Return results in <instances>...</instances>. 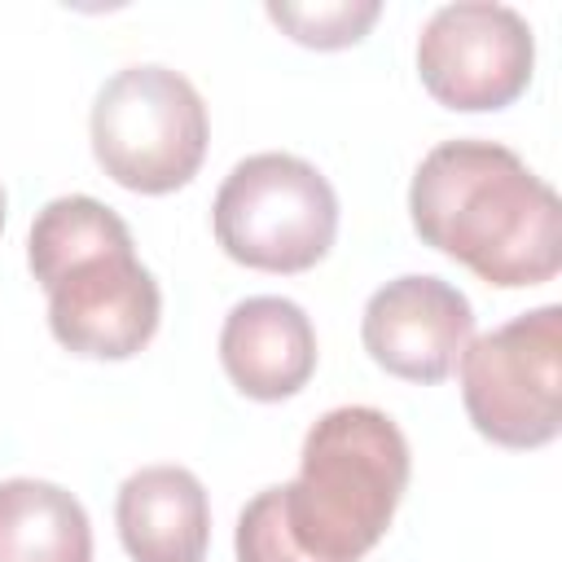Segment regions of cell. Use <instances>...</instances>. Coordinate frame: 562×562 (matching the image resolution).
<instances>
[{
  "label": "cell",
  "instance_id": "obj_1",
  "mask_svg": "<svg viewBox=\"0 0 562 562\" xmlns=\"http://www.w3.org/2000/svg\"><path fill=\"white\" fill-rule=\"evenodd\" d=\"M408 215L426 246L452 255L487 285L522 290L562 268L558 193L496 140L435 145L408 184Z\"/></svg>",
  "mask_w": 562,
  "mask_h": 562
},
{
  "label": "cell",
  "instance_id": "obj_2",
  "mask_svg": "<svg viewBox=\"0 0 562 562\" xmlns=\"http://www.w3.org/2000/svg\"><path fill=\"white\" fill-rule=\"evenodd\" d=\"M26 263L48 290L53 338L88 360H127L154 334L162 294L136 259L132 228L88 193L53 198L26 237Z\"/></svg>",
  "mask_w": 562,
  "mask_h": 562
},
{
  "label": "cell",
  "instance_id": "obj_3",
  "mask_svg": "<svg viewBox=\"0 0 562 562\" xmlns=\"http://www.w3.org/2000/svg\"><path fill=\"white\" fill-rule=\"evenodd\" d=\"M404 487V430L382 408L342 404L312 422L299 479L277 487V509L312 562H360L386 536Z\"/></svg>",
  "mask_w": 562,
  "mask_h": 562
},
{
  "label": "cell",
  "instance_id": "obj_4",
  "mask_svg": "<svg viewBox=\"0 0 562 562\" xmlns=\"http://www.w3.org/2000/svg\"><path fill=\"white\" fill-rule=\"evenodd\" d=\"M92 154L132 193H171L206 158V105L198 88L158 61L114 70L92 101Z\"/></svg>",
  "mask_w": 562,
  "mask_h": 562
},
{
  "label": "cell",
  "instance_id": "obj_5",
  "mask_svg": "<svg viewBox=\"0 0 562 562\" xmlns=\"http://www.w3.org/2000/svg\"><path fill=\"white\" fill-rule=\"evenodd\" d=\"M211 224L228 259L259 272H307L338 237V193L307 158L268 149L224 176Z\"/></svg>",
  "mask_w": 562,
  "mask_h": 562
},
{
  "label": "cell",
  "instance_id": "obj_6",
  "mask_svg": "<svg viewBox=\"0 0 562 562\" xmlns=\"http://www.w3.org/2000/svg\"><path fill=\"white\" fill-rule=\"evenodd\" d=\"M461 400L501 448H544L562 430V307L544 303L461 351Z\"/></svg>",
  "mask_w": 562,
  "mask_h": 562
},
{
  "label": "cell",
  "instance_id": "obj_7",
  "mask_svg": "<svg viewBox=\"0 0 562 562\" xmlns=\"http://www.w3.org/2000/svg\"><path fill=\"white\" fill-rule=\"evenodd\" d=\"M536 40L518 9L496 0H457L426 18L417 35V75L448 110H501L531 83Z\"/></svg>",
  "mask_w": 562,
  "mask_h": 562
},
{
  "label": "cell",
  "instance_id": "obj_8",
  "mask_svg": "<svg viewBox=\"0 0 562 562\" xmlns=\"http://www.w3.org/2000/svg\"><path fill=\"white\" fill-rule=\"evenodd\" d=\"M474 334L470 299L426 272H408L369 294L360 338L373 364L404 382H443Z\"/></svg>",
  "mask_w": 562,
  "mask_h": 562
},
{
  "label": "cell",
  "instance_id": "obj_9",
  "mask_svg": "<svg viewBox=\"0 0 562 562\" xmlns=\"http://www.w3.org/2000/svg\"><path fill=\"white\" fill-rule=\"evenodd\" d=\"M220 360L241 395L272 404L307 386L316 369V329L294 299L255 294L224 316Z\"/></svg>",
  "mask_w": 562,
  "mask_h": 562
},
{
  "label": "cell",
  "instance_id": "obj_10",
  "mask_svg": "<svg viewBox=\"0 0 562 562\" xmlns=\"http://www.w3.org/2000/svg\"><path fill=\"white\" fill-rule=\"evenodd\" d=\"M114 522L132 562H202L211 544L206 487L184 465H145L127 474Z\"/></svg>",
  "mask_w": 562,
  "mask_h": 562
},
{
  "label": "cell",
  "instance_id": "obj_11",
  "mask_svg": "<svg viewBox=\"0 0 562 562\" xmlns=\"http://www.w3.org/2000/svg\"><path fill=\"white\" fill-rule=\"evenodd\" d=\"M0 562H92L83 505L44 479L0 483Z\"/></svg>",
  "mask_w": 562,
  "mask_h": 562
},
{
  "label": "cell",
  "instance_id": "obj_12",
  "mask_svg": "<svg viewBox=\"0 0 562 562\" xmlns=\"http://www.w3.org/2000/svg\"><path fill=\"white\" fill-rule=\"evenodd\" d=\"M378 0H329V4H268V18L307 48H347L360 44L364 31L378 22Z\"/></svg>",
  "mask_w": 562,
  "mask_h": 562
},
{
  "label": "cell",
  "instance_id": "obj_13",
  "mask_svg": "<svg viewBox=\"0 0 562 562\" xmlns=\"http://www.w3.org/2000/svg\"><path fill=\"white\" fill-rule=\"evenodd\" d=\"M237 562H312L285 531L277 509V487H263L246 501L237 518Z\"/></svg>",
  "mask_w": 562,
  "mask_h": 562
},
{
  "label": "cell",
  "instance_id": "obj_14",
  "mask_svg": "<svg viewBox=\"0 0 562 562\" xmlns=\"http://www.w3.org/2000/svg\"><path fill=\"white\" fill-rule=\"evenodd\" d=\"M0 228H4V184H0Z\"/></svg>",
  "mask_w": 562,
  "mask_h": 562
}]
</instances>
